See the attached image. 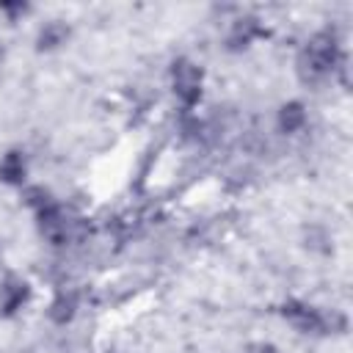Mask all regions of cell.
<instances>
[{
	"label": "cell",
	"instance_id": "cell-2",
	"mask_svg": "<svg viewBox=\"0 0 353 353\" xmlns=\"http://www.w3.org/2000/svg\"><path fill=\"white\" fill-rule=\"evenodd\" d=\"M281 314H284V320L292 325V328H298V331H303V334H323V331H334V325L342 331L345 328V320L339 317V314H323V312H317L314 306H306V303H301V301H287L284 306H281Z\"/></svg>",
	"mask_w": 353,
	"mask_h": 353
},
{
	"label": "cell",
	"instance_id": "cell-7",
	"mask_svg": "<svg viewBox=\"0 0 353 353\" xmlns=\"http://www.w3.org/2000/svg\"><path fill=\"white\" fill-rule=\"evenodd\" d=\"M303 124H306V110H303L301 102H287L279 110V127H281V132H298Z\"/></svg>",
	"mask_w": 353,
	"mask_h": 353
},
{
	"label": "cell",
	"instance_id": "cell-6",
	"mask_svg": "<svg viewBox=\"0 0 353 353\" xmlns=\"http://www.w3.org/2000/svg\"><path fill=\"white\" fill-rule=\"evenodd\" d=\"M262 28H259V19L256 17H240L234 19L232 25V33H229V47L232 50H240V47H248L254 36H259Z\"/></svg>",
	"mask_w": 353,
	"mask_h": 353
},
{
	"label": "cell",
	"instance_id": "cell-8",
	"mask_svg": "<svg viewBox=\"0 0 353 353\" xmlns=\"http://www.w3.org/2000/svg\"><path fill=\"white\" fill-rule=\"evenodd\" d=\"M0 179L3 182H11V185H19L25 179V163H22V154L19 152H8L0 163Z\"/></svg>",
	"mask_w": 353,
	"mask_h": 353
},
{
	"label": "cell",
	"instance_id": "cell-3",
	"mask_svg": "<svg viewBox=\"0 0 353 353\" xmlns=\"http://www.w3.org/2000/svg\"><path fill=\"white\" fill-rule=\"evenodd\" d=\"M39 226H41V234H44L50 243H55V245H63V243L77 240V237L83 234L80 218H72L63 207H58V204H52V201L39 210Z\"/></svg>",
	"mask_w": 353,
	"mask_h": 353
},
{
	"label": "cell",
	"instance_id": "cell-5",
	"mask_svg": "<svg viewBox=\"0 0 353 353\" xmlns=\"http://www.w3.org/2000/svg\"><path fill=\"white\" fill-rule=\"evenodd\" d=\"M28 301V284L17 276H8L0 287V312L3 314H14L22 303Z\"/></svg>",
	"mask_w": 353,
	"mask_h": 353
},
{
	"label": "cell",
	"instance_id": "cell-12",
	"mask_svg": "<svg viewBox=\"0 0 353 353\" xmlns=\"http://www.w3.org/2000/svg\"><path fill=\"white\" fill-rule=\"evenodd\" d=\"M248 353H279L270 342H251L248 345Z\"/></svg>",
	"mask_w": 353,
	"mask_h": 353
},
{
	"label": "cell",
	"instance_id": "cell-10",
	"mask_svg": "<svg viewBox=\"0 0 353 353\" xmlns=\"http://www.w3.org/2000/svg\"><path fill=\"white\" fill-rule=\"evenodd\" d=\"M74 306H77V295H74V292H61V295L52 301V306H50V317L63 325L66 320H72Z\"/></svg>",
	"mask_w": 353,
	"mask_h": 353
},
{
	"label": "cell",
	"instance_id": "cell-1",
	"mask_svg": "<svg viewBox=\"0 0 353 353\" xmlns=\"http://www.w3.org/2000/svg\"><path fill=\"white\" fill-rule=\"evenodd\" d=\"M339 44H336V36L331 30H320L309 39V44L303 47L301 58H298V72L306 83H317L323 80L339 61Z\"/></svg>",
	"mask_w": 353,
	"mask_h": 353
},
{
	"label": "cell",
	"instance_id": "cell-4",
	"mask_svg": "<svg viewBox=\"0 0 353 353\" xmlns=\"http://www.w3.org/2000/svg\"><path fill=\"white\" fill-rule=\"evenodd\" d=\"M171 83H174V94L179 97V102L185 108H193L201 97V69L188 61V58H176L171 66Z\"/></svg>",
	"mask_w": 353,
	"mask_h": 353
},
{
	"label": "cell",
	"instance_id": "cell-13",
	"mask_svg": "<svg viewBox=\"0 0 353 353\" xmlns=\"http://www.w3.org/2000/svg\"><path fill=\"white\" fill-rule=\"evenodd\" d=\"M0 8L8 11V14H22V11H28L25 3H0Z\"/></svg>",
	"mask_w": 353,
	"mask_h": 353
},
{
	"label": "cell",
	"instance_id": "cell-11",
	"mask_svg": "<svg viewBox=\"0 0 353 353\" xmlns=\"http://www.w3.org/2000/svg\"><path fill=\"white\" fill-rule=\"evenodd\" d=\"M28 204L30 207H36V210H41V207H47L50 204V193L44 190V188H28Z\"/></svg>",
	"mask_w": 353,
	"mask_h": 353
},
{
	"label": "cell",
	"instance_id": "cell-9",
	"mask_svg": "<svg viewBox=\"0 0 353 353\" xmlns=\"http://www.w3.org/2000/svg\"><path fill=\"white\" fill-rule=\"evenodd\" d=\"M66 36H69V28L63 22H47L39 30V50H52V47L63 44Z\"/></svg>",
	"mask_w": 353,
	"mask_h": 353
}]
</instances>
